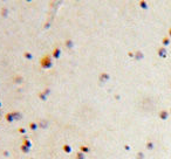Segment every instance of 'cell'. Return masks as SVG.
Listing matches in <instances>:
<instances>
[]
</instances>
